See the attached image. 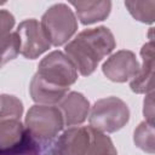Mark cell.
I'll return each instance as SVG.
<instances>
[{"mask_svg":"<svg viewBox=\"0 0 155 155\" xmlns=\"http://www.w3.org/2000/svg\"><path fill=\"white\" fill-rule=\"evenodd\" d=\"M142 67L137 75L131 80L130 87L136 93H150L154 88V42L150 40L147 42L142 50Z\"/></svg>","mask_w":155,"mask_h":155,"instance_id":"obj_10","label":"cell"},{"mask_svg":"<svg viewBox=\"0 0 155 155\" xmlns=\"http://www.w3.org/2000/svg\"><path fill=\"white\" fill-rule=\"evenodd\" d=\"M102 69L109 80L114 82H125L132 80L137 75L139 64L133 52L121 50L111 54L104 62Z\"/></svg>","mask_w":155,"mask_h":155,"instance_id":"obj_8","label":"cell"},{"mask_svg":"<svg viewBox=\"0 0 155 155\" xmlns=\"http://www.w3.org/2000/svg\"><path fill=\"white\" fill-rule=\"evenodd\" d=\"M78 155H117V151L107 134L86 126Z\"/></svg>","mask_w":155,"mask_h":155,"instance_id":"obj_11","label":"cell"},{"mask_svg":"<svg viewBox=\"0 0 155 155\" xmlns=\"http://www.w3.org/2000/svg\"><path fill=\"white\" fill-rule=\"evenodd\" d=\"M128 12L139 22L153 23L155 18V1H126Z\"/></svg>","mask_w":155,"mask_h":155,"instance_id":"obj_14","label":"cell"},{"mask_svg":"<svg viewBox=\"0 0 155 155\" xmlns=\"http://www.w3.org/2000/svg\"><path fill=\"white\" fill-rule=\"evenodd\" d=\"M16 33L19 38V52L27 59L38 58L51 46L40 22L36 19L31 18L21 22Z\"/></svg>","mask_w":155,"mask_h":155,"instance_id":"obj_7","label":"cell"},{"mask_svg":"<svg viewBox=\"0 0 155 155\" xmlns=\"http://www.w3.org/2000/svg\"><path fill=\"white\" fill-rule=\"evenodd\" d=\"M58 109L62 113L65 126L82 124L90 113V103L84 94L79 92L67 93L58 103Z\"/></svg>","mask_w":155,"mask_h":155,"instance_id":"obj_9","label":"cell"},{"mask_svg":"<svg viewBox=\"0 0 155 155\" xmlns=\"http://www.w3.org/2000/svg\"><path fill=\"white\" fill-rule=\"evenodd\" d=\"M29 91L34 102L39 104H45V105H53L59 103L61 99L68 93V90L52 86L42 81L38 75L33 76L30 81Z\"/></svg>","mask_w":155,"mask_h":155,"instance_id":"obj_13","label":"cell"},{"mask_svg":"<svg viewBox=\"0 0 155 155\" xmlns=\"http://www.w3.org/2000/svg\"><path fill=\"white\" fill-rule=\"evenodd\" d=\"M128 107L117 97H107L97 101L90 114V126L103 133L119 131L128 122Z\"/></svg>","mask_w":155,"mask_h":155,"instance_id":"obj_2","label":"cell"},{"mask_svg":"<svg viewBox=\"0 0 155 155\" xmlns=\"http://www.w3.org/2000/svg\"><path fill=\"white\" fill-rule=\"evenodd\" d=\"M153 97H154L153 92L148 93V96L144 99V108H143L145 121L149 124H154V99Z\"/></svg>","mask_w":155,"mask_h":155,"instance_id":"obj_19","label":"cell"},{"mask_svg":"<svg viewBox=\"0 0 155 155\" xmlns=\"http://www.w3.org/2000/svg\"><path fill=\"white\" fill-rule=\"evenodd\" d=\"M134 144L148 154H154V124L143 121L134 130Z\"/></svg>","mask_w":155,"mask_h":155,"instance_id":"obj_15","label":"cell"},{"mask_svg":"<svg viewBox=\"0 0 155 155\" xmlns=\"http://www.w3.org/2000/svg\"><path fill=\"white\" fill-rule=\"evenodd\" d=\"M40 24L50 44L53 46L65 44L78 29L75 15L65 4L51 6L44 13Z\"/></svg>","mask_w":155,"mask_h":155,"instance_id":"obj_3","label":"cell"},{"mask_svg":"<svg viewBox=\"0 0 155 155\" xmlns=\"http://www.w3.org/2000/svg\"><path fill=\"white\" fill-rule=\"evenodd\" d=\"M63 126L62 113L54 105H33L25 116V128L35 139H51L62 131Z\"/></svg>","mask_w":155,"mask_h":155,"instance_id":"obj_5","label":"cell"},{"mask_svg":"<svg viewBox=\"0 0 155 155\" xmlns=\"http://www.w3.org/2000/svg\"><path fill=\"white\" fill-rule=\"evenodd\" d=\"M2 4H5V2H0V5H2Z\"/></svg>","mask_w":155,"mask_h":155,"instance_id":"obj_20","label":"cell"},{"mask_svg":"<svg viewBox=\"0 0 155 155\" xmlns=\"http://www.w3.org/2000/svg\"><path fill=\"white\" fill-rule=\"evenodd\" d=\"M40 148L19 120L0 121V155H39Z\"/></svg>","mask_w":155,"mask_h":155,"instance_id":"obj_4","label":"cell"},{"mask_svg":"<svg viewBox=\"0 0 155 155\" xmlns=\"http://www.w3.org/2000/svg\"><path fill=\"white\" fill-rule=\"evenodd\" d=\"M15 25V17L6 10H0V40L11 33Z\"/></svg>","mask_w":155,"mask_h":155,"instance_id":"obj_18","label":"cell"},{"mask_svg":"<svg viewBox=\"0 0 155 155\" xmlns=\"http://www.w3.org/2000/svg\"><path fill=\"white\" fill-rule=\"evenodd\" d=\"M56 155H61V154H58V153H56Z\"/></svg>","mask_w":155,"mask_h":155,"instance_id":"obj_21","label":"cell"},{"mask_svg":"<svg viewBox=\"0 0 155 155\" xmlns=\"http://www.w3.org/2000/svg\"><path fill=\"white\" fill-rule=\"evenodd\" d=\"M23 113L22 102L10 94L0 96V121L4 120H19Z\"/></svg>","mask_w":155,"mask_h":155,"instance_id":"obj_16","label":"cell"},{"mask_svg":"<svg viewBox=\"0 0 155 155\" xmlns=\"http://www.w3.org/2000/svg\"><path fill=\"white\" fill-rule=\"evenodd\" d=\"M35 75L42 81L64 90H69L78 79L74 64L61 51H53L42 58Z\"/></svg>","mask_w":155,"mask_h":155,"instance_id":"obj_6","label":"cell"},{"mask_svg":"<svg viewBox=\"0 0 155 155\" xmlns=\"http://www.w3.org/2000/svg\"><path fill=\"white\" fill-rule=\"evenodd\" d=\"M70 5L74 6L82 24H92L105 19L111 8L110 1H70Z\"/></svg>","mask_w":155,"mask_h":155,"instance_id":"obj_12","label":"cell"},{"mask_svg":"<svg viewBox=\"0 0 155 155\" xmlns=\"http://www.w3.org/2000/svg\"><path fill=\"white\" fill-rule=\"evenodd\" d=\"M116 46L113 33L107 27L82 30L65 45V56L82 76L91 75L97 64Z\"/></svg>","mask_w":155,"mask_h":155,"instance_id":"obj_1","label":"cell"},{"mask_svg":"<svg viewBox=\"0 0 155 155\" xmlns=\"http://www.w3.org/2000/svg\"><path fill=\"white\" fill-rule=\"evenodd\" d=\"M19 47V38L16 31L10 33L0 40V68L18 56Z\"/></svg>","mask_w":155,"mask_h":155,"instance_id":"obj_17","label":"cell"}]
</instances>
